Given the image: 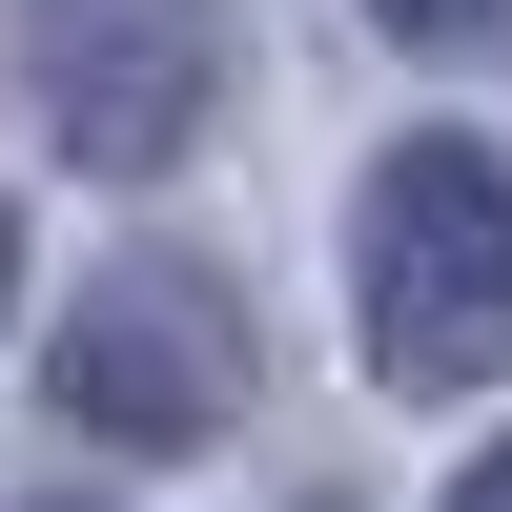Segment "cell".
I'll return each instance as SVG.
<instances>
[{
	"label": "cell",
	"instance_id": "6da1fadb",
	"mask_svg": "<svg viewBox=\"0 0 512 512\" xmlns=\"http://www.w3.org/2000/svg\"><path fill=\"white\" fill-rule=\"evenodd\" d=\"M369 267V369L390 390H492L512 369V164L492 144H390L349 205Z\"/></svg>",
	"mask_w": 512,
	"mask_h": 512
},
{
	"label": "cell",
	"instance_id": "7a4b0ae2",
	"mask_svg": "<svg viewBox=\"0 0 512 512\" xmlns=\"http://www.w3.org/2000/svg\"><path fill=\"white\" fill-rule=\"evenodd\" d=\"M21 82L62 123V164L144 185V164H185L205 82H226V0H21Z\"/></svg>",
	"mask_w": 512,
	"mask_h": 512
},
{
	"label": "cell",
	"instance_id": "3957f363",
	"mask_svg": "<svg viewBox=\"0 0 512 512\" xmlns=\"http://www.w3.org/2000/svg\"><path fill=\"white\" fill-rule=\"evenodd\" d=\"M62 410L103 451H205L246 410V308L205 267H103L82 287V328H62Z\"/></svg>",
	"mask_w": 512,
	"mask_h": 512
},
{
	"label": "cell",
	"instance_id": "277c9868",
	"mask_svg": "<svg viewBox=\"0 0 512 512\" xmlns=\"http://www.w3.org/2000/svg\"><path fill=\"white\" fill-rule=\"evenodd\" d=\"M390 21H410V41H472V21H492V0H390Z\"/></svg>",
	"mask_w": 512,
	"mask_h": 512
},
{
	"label": "cell",
	"instance_id": "5b68a950",
	"mask_svg": "<svg viewBox=\"0 0 512 512\" xmlns=\"http://www.w3.org/2000/svg\"><path fill=\"white\" fill-rule=\"evenodd\" d=\"M451 512H512V451H492V472H472V492H451Z\"/></svg>",
	"mask_w": 512,
	"mask_h": 512
},
{
	"label": "cell",
	"instance_id": "8992f818",
	"mask_svg": "<svg viewBox=\"0 0 512 512\" xmlns=\"http://www.w3.org/2000/svg\"><path fill=\"white\" fill-rule=\"evenodd\" d=\"M0 308H21V226H0Z\"/></svg>",
	"mask_w": 512,
	"mask_h": 512
}]
</instances>
